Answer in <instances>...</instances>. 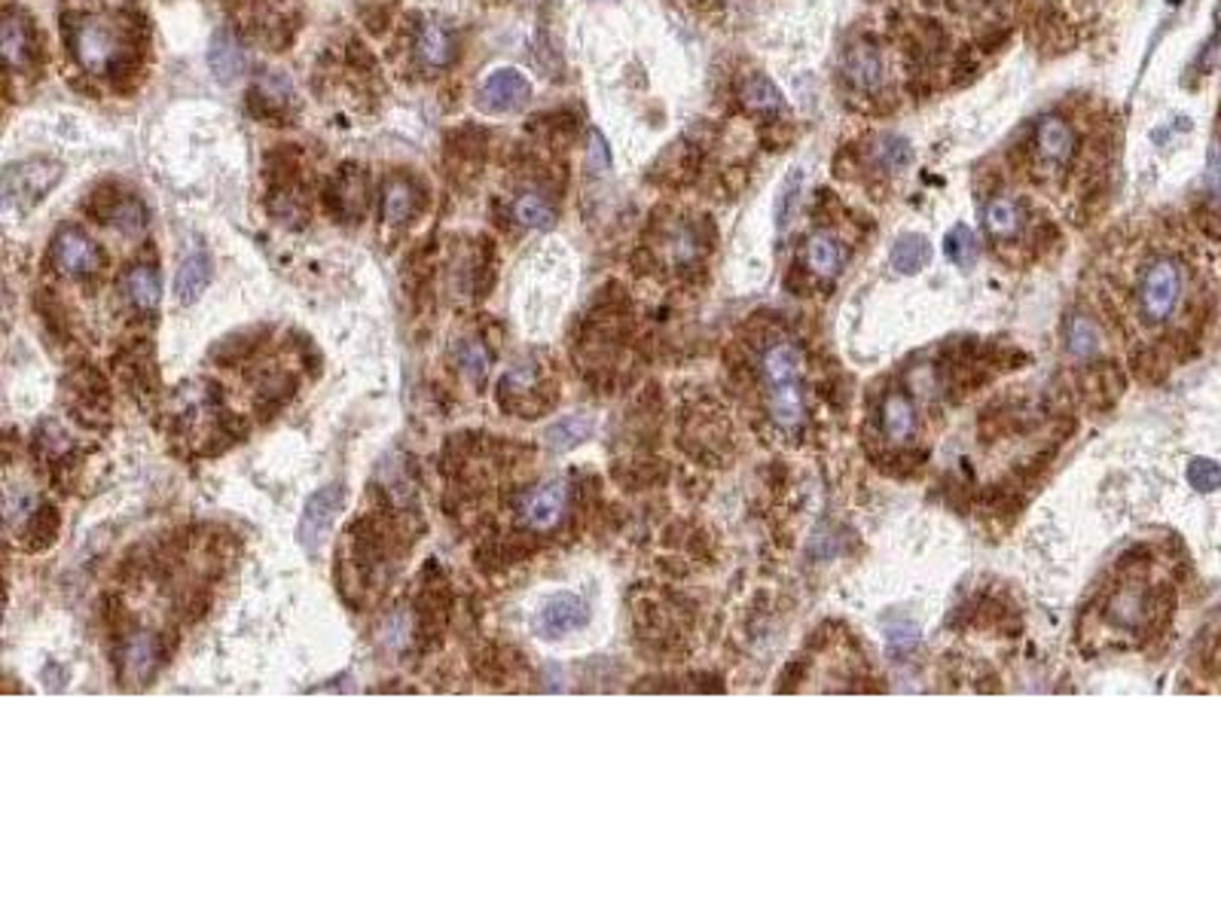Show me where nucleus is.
I'll return each mask as SVG.
<instances>
[{
  "mask_svg": "<svg viewBox=\"0 0 1221 915\" xmlns=\"http://www.w3.org/2000/svg\"><path fill=\"white\" fill-rule=\"evenodd\" d=\"M65 168L52 160H25L3 168V211L28 214L62 180Z\"/></svg>",
  "mask_w": 1221,
  "mask_h": 915,
  "instance_id": "nucleus-3",
  "label": "nucleus"
},
{
  "mask_svg": "<svg viewBox=\"0 0 1221 915\" xmlns=\"http://www.w3.org/2000/svg\"><path fill=\"white\" fill-rule=\"evenodd\" d=\"M1188 482L1197 492H1216L1221 485V467L1209 458H1197L1188 467Z\"/></svg>",
  "mask_w": 1221,
  "mask_h": 915,
  "instance_id": "nucleus-33",
  "label": "nucleus"
},
{
  "mask_svg": "<svg viewBox=\"0 0 1221 915\" xmlns=\"http://www.w3.org/2000/svg\"><path fill=\"white\" fill-rule=\"evenodd\" d=\"M1035 150L1042 153V160H1047L1051 165H1069L1074 156V131L1072 126L1063 119L1047 113L1035 123Z\"/></svg>",
  "mask_w": 1221,
  "mask_h": 915,
  "instance_id": "nucleus-10",
  "label": "nucleus"
},
{
  "mask_svg": "<svg viewBox=\"0 0 1221 915\" xmlns=\"http://www.w3.org/2000/svg\"><path fill=\"white\" fill-rule=\"evenodd\" d=\"M874 162L889 175H901L913 165V147L904 135H882L874 147Z\"/></svg>",
  "mask_w": 1221,
  "mask_h": 915,
  "instance_id": "nucleus-24",
  "label": "nucleus"
},
{
  "mask_svg": "<svg viewBox=\"0 0 1221 915\" xmlns=\"http://www.w3.org/2000/svg\"><path fill=\"white\" fill-rule=\"evenodd\" d=\"M983 224H987V229L993 232L995 239H1014V236L1020 232L1023 214H1020V205H1017L1014 199H1008V195H995V199L987 202Z\"/></svg>",
  "mask_w": 1221,
  "mask_h": 915,
  "instance_id": "nucleus-21",
  "label": "nucleus"
},
{
  "mask_svg": "<svg viewBox=\"0 0 1221 915\" xmlns=\"http://www.w3.org/2000/svg\"><path fill=\"white\" fill-rule=\"evenodd\" d=\"M843 74L858 92H877L886 80V65L874 40H858L843 55Z\"/></svg>",
  "mask_w": 1221,
  "mask_h": 915,
  "instance_id": "nucleus-9",
  "label": "nucleus"
},
{
  "mask_svg": "<svg viewBox=\"0 0 1221 915\" xmlns=\"http://www.w3.org/2000/svg\"><path fill=\"white\" fill-rule=\"evenodd\" d=\"M586 165L596 171V175H605L608 168H611V150H608V144H605V138L599 135V131L593 129L589 131V147H586Z\"/></svg>",
  "mask_w": 1221,
  "mask_h": 915,
  "instance_id": "nucleus-35",
  "label": "nucleus"
},
{
  "mask_svg": "<svg viewBox=\"0 0 1221 915\" xmlns=\"http://www.w3.org/2000/svg\"><path fill=\"white\" fill-rule=\"evenodd\" d=\"M1185 296V272L1182 263L1172 257H1157L1145 266L1136 288L1142 318L1148 323H1167L1179 312Z\"/></svg>",
  "mask_w": 1221,
  "mask_h": 915,
  "instance_id": "nucleus-2",
  "label": "nucleus"
},
{
  "mask_svg": "<svg viewBox=\"0 0 1221 915\" xmlns=\"http://www.w3.org/2000/svg\"><path fill=\"white\" fill-rule=\"evenodd\" d=\"M800 187H803V171H800V168H794V171H791V177H785V183H781L779 205H776V217H779V226L791 224V217H794V211H798V202H800Z\"/></svg>",
  "mask_w": 1221,
  "mask_h": 915,
  "instance_id": "nucleus-32",
  "label": "nucleus"
},
{
  "mask_svg": "<svg viewBox=\"0 0 1221 915\" xmlns=\"http://www.w3.org/2000/svg\"><path fill=\"white\" fill-rule=\"evenodd\" d=\"M739 98L749 111L761 113V116L785 113V96L779 92V86L764 74H749L746 80L739 82Z\"/></svg>",
  "mask_w": 1221,
  "mask_h": 915,
  "instance_id": "nucleus-16",
  "label": "nucleus"
},
{
  "mask_svg": "<svg viewBox=\"0 0 1221 915\" xmlns=\"http://www.w3.org/2000/svg\"><path fill=\"white\" fill-rule=\"evenodd\" d=\"M126 293H129V300L138 305L141 312L156 308V305H160V296H163L160 272H156L153 266H131L129 275H126Z\"/></svg>",
  "mask_w": 1221,
  "mask_h": 915,
  "instance_id": "nucleus-23",
  "label": "nucleus"
},
{
  "mask_svg": "<svg viewBox=\"0 0 1221 915\" xmlns=\"http://www.w3.org/2000/svg\"><path fill=\"white\" fill-rule=\"evenodd\" d=\"M52 257L59 263V269L67 275L96 272L98 263H101V254H98L96 244L86 239L82 232H77V229H65V232L55 239Z\"/></svg>",
  "mask_w": 1221,
  "mask_h": 915,
  "instance_id": "nucleus-11",
  "label": "nucleus"
},
{
  "mask_svg": "<svg viewBox=\"0 0 1221 915\" xmlns=\"http://www.w3.org/2000/svg\"><path fill=\"white\" fill-rule=\"evenodd\" d=\"M0 49H3V59L10 67H28L34 55V37L28 22L22 16H7L3 18V31H0Z\"/></svg>",
  "mask_w": 1221,
  "mask_h": 915,
  "instance_id": "nucleus-19",
  "label": "nucleus"
},
{
  "mask_svg": "<svg viewBox=\"0 0 1221 915\" xmlns=\"http://www.w3.org/2000/svg\"><path fill=\"white\" fill-rule=\"evenodd\" d=\"M513 217L525 229L547 232L556 226V205L550 202V195H544L540 190H525L513 199Z\"/></svg>",
  "mask_w": 1221,
  "mask_h": 915,
  "instance_id": "nucleus-18",
  "label": "nucleus"
},
{
  "mask_svg": "<svg viewBox=\"0 0 1221 915\" xmlns=\"http://www.w3.org/2000/svg\"><path fill=\"white\" fill-rule=\"evenodd\" d=\"M342 504H345V485H340V482H327L311 495L306 510H303V519H300V544L306 546L309 552H318L325 546L327 534L336 525Z\"/></svg>",
  "mask_w": 1221,
  "mask_h": 915,
  "instance_id": "nucleus-5",
  "label": "nucleus"
},
{
  "mask_svg": "<svg viewBox=\"0 0 1221 915\" xmlns=\"http://www.w3.org/2000/svg\"><path fill=\"white\" fill-rule=\"evenodd\" d=\"M119 55V37L114 34V28L107 22H98L89 18L82 22L80 31H77V59L86 71L101 74L107 71L111 62Z\"/></svg>",
  "mask_w": 1221,
  "mask_h": 915,
  "instance_id": "nucleus-8",
  "label": "nucleus"
},
{
  "mask_svg": "<svg viewBox=\"0 0 1221 915\" xmlns=\"http://www.w3.org/2000/svg\"><path fill=\"white\" fill-rule=\"evenodd\" d=\"M409 635H412V626H409L407 613H391L385 620V628H382V644L389 650H404L409 644Z\"/></svg>",
  "mask_w": 1221,
  "mask_h": 915,
  "instance_id": "nucleus-34",
  "label": "nucleus"
},
{
  "mask_svg": "<svg viewBox=\"0 0 1221 915\" xmlns=\"http://www.w3.org/2000/svg\"><path fill=\"white\" fill-rule=\"evenodd\" d=\"M1008 31H995L990 37H980V52H999L1002 43H1008Z\"/></svg>",
  "mask_w": 1221,
  "mask_h": 915,
  "instance_id": "nucleus-36",
  "label": "nucleus"
},
{
  "mask_svg": "<svg viewBox=\"0 0 1221 915\" xmlns=\"http://www.w3.org/2000/svg\"><path fill=\"white\" fill-rule=\"evenodd\" d=\"M847 259H849L847 247L834 239L830 232H813V236L806 239V263H810V269H813L815 275H825V278L840 275L843 272V266H847Z\"/></svg>",
  "mask_w": 1221,
  "mask_h": 915,
  "instance_id": "nucleus-17",
  "label": "nucleus"
},
{
  "mask_svg": "<svg viewBox=\"0 0 1221 915\" xmlns=\"http://www.w3.org/2000/svg\"><path fill=\"white\" fill-rule=\"evenodd\" d=\"M107 220L119 229V232H126V236H135V232H141L147 226V211L141 208V202L138 199H119L114 208L107 211Z\"/></svg>",
  "mask_w": 1221,
  "mask_h": 915,
  "instance_id": "nucleus-29",
  "label": "nucleus"
},
{
  "mask_svg": "<svg viewBox=\"0 0 1221 915\" xmlns=\"http://www.w3.org/2000/svg\"><path fill=\"white\" fill-rule=\"evenodd\" d=\"M416 208V190L407 177H391L382 190V220L389 226L407 224L409 214Z\"/></svg>",
  "mask_w": 1221,
  "mask_h": 915,
  "instance_id": "nucleus-20",
  "label": "nucleus"
},
{
  "mask_svg": "<svg viewBox=\"0 0 1221 915\" xmlns=\"http://www.w3.org/2000/svg\"><path fill=\"white\" fill-rule=\"evenodd\" d=\"M1066 339H1069V352H1072L1074 357H1088V354H1093L1099 348V330H1096V323H1093L1091 318H1084V315H1081V318H1072Z\"/></svg>",
  "mask_w": 1221,
  "mask_h": 915,
  "instance_id": "nucleus-31",
  "label": "nucleus"
},
{
  "mask_svg": "<svg viewBox=\"0 0 1221 915\" xmlns=\"http://www.w3.org/2000/svg\"><path fill=\"white\" fill-rule=\"evenodd\" d=\"M153 665H156V638L147 635V632H138V635L126 644V672H129L135 681H144V677L153 672Z\"/></svg>",
  "mask_w": 1221,
  "mask_h": 915,
  "instance_id": "nucleus-28",
  "label": "nucleus"
},
{
  "mask_svg": "<svg viewBox=\"0 0 1221 915\" xmlns=\"http://www.w3.org/2000/svg\"><path fill=\"white\" fill-rule=\"evenodd\" d=\"M879 424H882V434L889 436L892 443H911L916 434V406L911 403V397L904 394H889L882 401L879 409Z\"/></svg>",
  "mask_w": 1221,
  "mask_h": 915,
  "instance_id": "nucleus-14",
  "label": "nucleus"
},
{
  "mask_svg": "<svg viewBox=\"0 0 1221 915\" xmlns=\"http://www.w3.org/2000/svg\"><path fill=\"white\" fill-rule=\"evenodd\" d=\"M212 284V259L199 247L180 259L178 275H175V296L180 305H193Z\"/></svg>",
  "mask_w": 1221,
  "mask_h": 915,
  "instance_id": "nucleus-13",
  "label": "nucleus"
},
{
  "mask_svg": "<svg viewBox=\"0 0 1221 915\" xmlns=\"http://www.w3.org/2000/svg\"><path fill=\"white\" fill-rule=\"evenodd\" d=\"M761 382L766 391V412L773 424L794 434L806 421V394H803V354L791 339H776L761 357Z\"/></svg>",
  "mask_w": 1221,
  "mask_h": 915,
  "instance_id": "nucleus-1",
  "label": "nucleus"
},
{
  "mask_svg": "<svg viewBox=\"0 0 1221 915\" xmlns=\"http://www.w3.org/2000/svg\"><path fill=\"white\" fill-rule=\"evenodd\" d=\"M1212 183H1216V190L1221 193V150L1212 153Z\"/></svg>",
  "mask_w": 1221,
  "mask_h": 915,
  "instance_id": "nucleus-37",
  "label": "nucleus"
},
{
  "mask_svg": "<svg viewBox=\"0 0 1221 915\" xmlns=\"http://www.w3.org/2000/svg\"><path fill=\"white\" fill-rule=\"evenodd\" d=\"M1155 598L1142 589V583H1127L1123 589L1111 595L1108 601V620L1121 628H1136L1145 620H1152Z\"/></svg>",
  "mask_w": 1221,
  "mask_h": 915,
  "instance_id": "nucleus-12",
  "label": "nucleus"
},
{
  "mask_svg": "<svg viewBox=\"0 0 1221 915\" xmlns=\"http://www.w3.org/2000/svg\"><path fill=\"white\" fill-rule=\"evenodd\" d=\"M944 251H946V259H950L953 266H959V269H965V272H968V269H975L980 247H977V239H975V232H971V226H965V224L953 226V229L946 232Z\"/></svg>",
  "mask_w": 1221,
  "mask_h": 915,
  "instance_id": "nucleus-27",
  "label": "nucleus"
},
{
  "mask_svg": "<svg viewBox=\"0 0 1221 915\" xmlns=\"http://www.w3.org/2000/svg\"><path fill=\"white\" fill-rule=\"evenodd\" d=\"M928 259H931V244L919 232L901 236L892 247V269L901 275H916L919 269H926Z\"/></svg>",
  "mask_w": 1221,
  "mask_h": 915,
  "instance_id": "nucleus-22",
  "label": "nucleus"
},
{
  "mask_svg": "<svg viewBox=\"0 0 1221 915\" xmlns=\"http://www.w3.org/2000/svg\"><path fill=\"white\" fill-rule=\"evenodd\" d=\"M456 360L458 367L468 372V376L480 379V376L488 370L492 354H488V348L480 342V339H461L456 345Z\"/></svg>",
  "mask_w": 1221,
  "mask_h": 915,
  "instance_id": "nucleus-30",
  "label": "nucleus"
},
{
  "mask_svg": "<svg viewBox=\"0 0 1221 915\" xmlns=\"http://www.w3.org/2000/svg\"><path fill=\"white\" fill-rule=\"evenodd\" d=\"M586 620H589V608H586V601L581 595L556 593L537 605L535 632L540 638L554 641V638H562V635H571V632L584 628Z\"/></svg>",
  "mask_w": 1221,
  "mask_h": 915,
  "instance_id": "nucleus-6",
  "label": "nucleus"
},
{
  "mask_svg": "<svg viewBox=\"0 0 1221 915\" xmlns=\"http://www.w3.org/2000/svg\"><path fill=\"white\" fill-rule=\"evenodd\" d=\"M208 67L220 82H232L244 71V49L236 40V34L217 31L208 47Z\"/></svg>",
  "mask_w": 1221,
  "mask_h": 915,
  "instance_id": "nucleus-15",
  "label": "nucleus"
},
{
  "mask_svg": "<svg viewBox=\"0 0 1221 915\" xmlns=\"http://www.w3.org/2000/svg\"><path fill=\"white\" fill-rule=\"evenodd\" d=\"M589 434H593V421L589 418L569 416L562 418V421H556L554 428L544 434V440H547V446L554 452H569L574 446H581Z\"/></svg>",
  "mask_w": 1221,
  "mask_h": 915,
  "instance_id": "nucleus-26",
  "label": "nucleus"
},
{
  "mask_svg": "<svg viewBox=\"0 0 1221 915\" xmlns=\"http://www.w3.org/2000/svg\"><path fill=\"white\" fill-rule=\"evenodd\" d=\"M565 510H569V485L562 480L535 485V488L522 492L520 500H517V519L529 531L556 529Z\"/></svg>",
  "mask_w": 1221,
  "mask_h": 915,
  "instance_id": "nucleus-4",
  "label": "nucleus"
},
{
  "mask_svg": "<svg viewBox=\"0 0 1221 915\" xmlns=\"http://www.w3.org/2000/svg\"><path fill=\"white\" fill-rule=\"evenodd\" d=\"M419 55L428 67L449 65L453 62V37L446 34V28L428 22L419 34Z\"/></svg>",
  "mask_w": 1221,
  "mask_h": 915,
  "instance_id": "nucleus-25",
  "label": "nucleus"
},
{
  "mask_svg": "<svg viewBox=\"0 0 1221 915\" xmlns=\"http://www.w3.org/2000/svg\"><path fill=\"white\" fill-rule=\"evenodd\" d=\"M529 98H532V82L525 80V74L517 67H501L483 80L476 92V104L488 113H507L522 107Z\"/></svg>",
  "mask_w": 1221,
  "mask_h": 915,
  "instance_id": "nucleus-7",
  "label": "nucleus"
}]
</instances>
